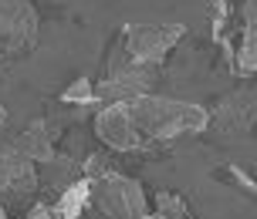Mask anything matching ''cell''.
Returning a JSON list of instances; mask_svg holds the SVG:
<instances>
[{
  "label": "cell",
  "mask_w": 257,
  "mask_h": 219,
  "mask_svg": "<svg viewBox=\"0 0 257 219\" xmlns=\"http://www.w3.org/2000/svg\"><path fill=\"white\" fill-rule=\"evenodd\" d=\"M125 104L139 148L176 142L183 135H203L210 128V108H203V104L173 102V98H159V94H142Z\"/></svg>",
  "instance_id": "obj_1"
},
{
  "label": "cell",
  "mask_w": 257,
  "mask_h": 219,
  "mask_svg": "<svg viewBox=\"0 0 257 219\" xmlns=\"http://www.w3.org/2000/svg\"><path fill=\"white\" fill-rule=\"evenodd\" d=\"M210 27L233 74L257 81V0H213Z\"/></svg>",
  "instance_id": "obj_2"
},
{
  "label": "cell",
  "mask_w": 257,
  "mask_h": 219,
  "mask_svg": "<svg viewBox=\"0 0 257 219\" xmlns=\"http://www.w3.org/2000/svg\"><path fill=\"white\" fill-rule=\"evenodd\" d=\"M81 176L91 186V209H98L105 219H142L153 212V202L139 182L115 172L98 155H91L81 166Z\"/></svg>",
  "instance_id": "obj_3"
},
{
  "label": "cell",
  "mask_w": 257,
  "mask_h": 219,
  "mask_svg": "<svg viewBox=\"0 0 257 219\" xmlns=\"http://www.w3.org/2000/svg\"><path fill=\"white\" fill-rule=\"evenodd\" d=\"M183 34L186 30L180 24H125L122 34L115 38V44L132 61L159 71L166 64V58L173 54V48L183 40Z\"/></svg>",
  "instance_id": "obj_4"
},
{
  "label": "cell",
  "mask_w": 257,
  "mask_h": 219,
  "mask_svg": "<svg viewBox=\"0 0 257 219\" xmlns=\"http://www.w3.org/2000/svg\"><path fill=\"white\" fill-rule=\"evenodd\" d=\"M38 38V14L31 0H0V68L24 54Z\"/></svg>",
  "instance_id": "obj_5"
},
{
  "label": "cell",
  "mask_w": 257,
  "mask_h": 219,
  "mask_svg": "<svg viewBox=\"0 0 257 219\" xmlns=\"http://www.w3.org/2000/svg\"><path fill=\"white\" fill-rule=\"evenodd\" d=\"M38 189H41L38 166L14 148V138L7 145H0V202H4V199L34 196Z\"/></svg>",
  "instance_id": "obj_6"
},
{
  "label": "cell",
  "mask_w": 257,
  "mask_h": 219,
  "mask_svg": "<svg viewBox=\"0 0 257 219\" xmlns=\"http://www.w3.org/2000/svg\"><path fill=\"white\" fill-rule=\"evenodd\" d=\"M254 125H257V88L233 91L210 112V128L220 135H247Z\"/></svg>",
  "instance_id": "obj_7"
},
{
  "label": "cell",
  "mask_w": 257,
  "mask_h": 219,
  "mask_svg": "<svg viewBox=\"0 0 257 219\" xmlns=\"http://www.w3.org/2000/svg\"><path fill=\"white\" fill-rule=\"evenodd\" d=\"M95 135H98L105 142V148H112V152H142L125 102L102 104V108L95 112Z\"/></svg>",
  "instance_id": "obj_8"
},
{
  "label": "cell",
  "mask_w": 257,
  "mask_h": 219,
  "mask_svg": "<svg viewBox=\"0 0 257 219\" xmlns=\"http://www.w3.org/2000/svg\"><path fill=\"white\" fill-rule=\"evenodd\" d=\"M54 135L58 132L51 128L48 118H34L24 132L14 135V148L24 155V158H31L34 166H44V162H51L54 155H58L54 152Z\"/></svg>",
  "instance_id": "obj_9"
},
{
  "label": "cell",
  "mask_w": 257,
  "mask_h": 219,
  "mask_svg": "<svg viewBox=\"0 0 257 219\" xmlns=\"http://www.w3.org/2000/svg\"><path fill=\"white\" fill-rule=\"evenodd\" d=\"M88 206H91V186H88V179L81 176L71 189H64V192H58L51 199L48 219H78Z\"/></svg>",
  "instance_id": "obj_10"
},
{
  "label": "cell",
  "mask_w": 257,
  "mask_h": 219,
  "mask_svg": "<svg viewBox=\"0 0 257 219\" xmlns=\"http://www.w3.org/2000/svg\"><path fill=\"white\" fill-rule=\"evenodd\" d=\"M61 102L64 104H78V108H85V112H98L102 108V102H98V88H95V81L91 78H78V81H71L68 88L61 91Z\"/></svg>",
  "instance_id": "obj_11"
},
{
  "label": "cell",
  "mask_w": 257,
  "mask_h": 219,
  "mask_svg": "<svg viewBox=\"0 0 257 219\" xmlns=\"http://www.w3.org/2000/svg\"><path fill=\"white\" fill-rule=\"evenodd\" d=\"M153 212H156L159 219H190L186 199H183V196H176V192H156Z\"/></svg>",
  "instance_id": "obj_12"
},
{
  "label": "cell",
  "mask_w": 257,
  "mask_h": 219,
  "mask_svg": "<svg viewBox=\"0 0 257 219\" xmlns=\"http://www.w3.org/2000/svg\"><path fill=\"white\" fill-rule=\"evenodd\" d=\"M223 176H227L233 186H240V189H247V192H254V196H257V179H254V176L240 172L237 166H223Z\"/></svg>",
  "instance_id": "obj_13"
},
{
  "label": "cell",
  "mask_w": 257,
  "mask_h": 219,
  "mask_svg": "<svg viewBox=\"0 0 257 219\" xmlns=\"http://www.w3.org/2000/svg\"><path fill=\"white\" fill-rule=\"evenodd\" d=\"M14 138L11 132V115H7V108H0V145H7Z\"/></svg>",
  "instance_id": "obj_14"
},
{
  "label": "cell",
  "mask_w": 257,
  "mask_h": 219,
  "mask_svg": "<svg viewBox=\"0 0 257 219\" xmlns=\"http://www.w3.org/2000/svg\"><path fill=\"white\" fill-rule=\"evenodd\" d=\"M142 219H159V216H156V212H149V216H142Z\"/></svg>",
  "instance_id": "obj_15"
}]
</instances>
